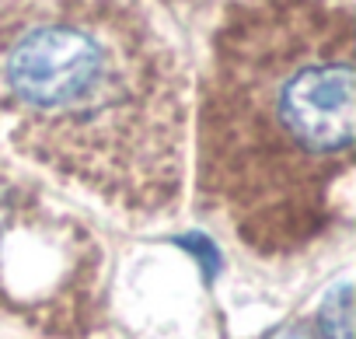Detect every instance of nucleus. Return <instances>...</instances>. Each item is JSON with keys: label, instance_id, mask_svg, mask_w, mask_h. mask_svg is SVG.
<instances>
[{"label": "nucleus", "instance_id": "nucleus-1", "mask_svg": "<svg viewBox=\"0 0 356 339\" xmlns=\"http://www.w3.org/2000/svg\"><path fill=\"white\" fill-rule=\"evenodd\" d=\"M356 15L349 0H234L193 84L196 214L255 259H293L353 221Z\"/></svg>", "mask_w": 356, "mask_h": 339}, {"label": "nucleus", "instance_id": "nucleus-2", "mask_svg": "<svg viewBox=\"0 0 356 339\" xmlns=\"http://www.w3.org/2000/svg\"><path fill=\"white\" fill-rule=\"evenodd\" d=\"M193 77L147 0H0V147L126 217L186 200Z\"/></svg>", "mask_w": 356, "mask_h": 339}, {"label": "nucleus", "instance_id": "nucleus-3", "mask_svg": "<svg viewBox=\"0 0 356 339\" xmlns=\"http://www.w3.org/2000/svg\"><path fill=\"white\" fill-rule=\"evenodd\" d=\"M105 249L42 179L0 161V318L39 336H91L105 318Z\"/></svg>", "mask_w": 356, "mask_h": 339}, {"label": "nucleus", "instance_id": "nucleus-4", "mask_svg": "<svg viewBox=\"0 0 356 339\" xmlns=\"http://www.w3.org/2000/svg\"><path fill=\"white\" fill-rule=\"evenodd\" d=\"M314 332L318 339H353V287L346 276L328 287L314 318Z\"/></svg>", "mask_w": 356, "mask_h": 339}, {"label": "nucleus", "instance_id": "nucleus-5", "mask_svg": "<svg viewBox=\"0 0 356 339\" xmlns=\"http://www.w3.org/2000/svg\"><path fill=\"white\" fill-rule=\"evenodd\" d=\"M276 339H318V332H314L311 325H290V329H283Z\"/></svg>", "mask_w": 356, "mask_h": 339}]
</instances>
